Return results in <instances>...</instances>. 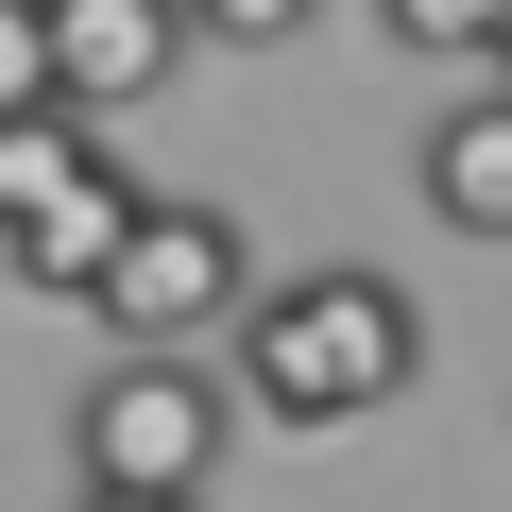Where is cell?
Wrapping results in <instances>:
<instances>
[{
  "label": "cell",
  "mask_w": 512,
  "mask_h": 512,
  "mask_svg": "<svg viewBox=\"0 0 512 512\" xmlns=\"http://www.w3.org/2000/svg\"><path fill=\"white\" fill-rule=\"evenodd\" d=\"M427 376V325L393 274H359V256H325V274H256V308L222 325V393L256 427H359Z\"/></svg>",
  "instance_id": "obj_1"
},
{
  "label": "cell",
  "mask_w": 512,
  "mask_h": 512,
  "mask_svg": "<svg viewBox=\"0 0 512 512\" xmlns=\"http://www.w3.org/2000/svg\"><path fill=\"white\" fill-rule=\"evenodd\" d=\"M103 342L120 359H205L239 308H256V239H239V205H137V239L103 256Z\"/></svg>",
  "instance_id": "obj_2"
},
{
  "label": "cell",
  "mask_w": 512,
  "mask_h": 512,
  "mask_svg": "<svg viewBox=\"0 0 512 512\" xmlns=\"http://www.w3.org/2000/svg\"><path fill=\"white\" fill-rule=\"evenodd\" d=\"M222 444H239V393H222L205 359H120V376H86V410H69L86 495H205Z\"/></svg>",
  "instance_id": "obj_3"
},
{
  "label": "cell",
  "mask_w": 512,
  "mask_h": 512,
  "mask_svg": "<svg viewBox=\"0 0 512 512\" xmlns=\"http://www.w3.org/2000/svg\"><path fill=\"white\" fill-rule=\"evenodd\" d=\"M35 18H52V103H69V120L154 103L171 52H188V0H35Z\"/></svg>",
  "instance_id": "obj_4"
},
{
  "label": "cell",
  "mask_w": 512,
  "mask_h": 512,
  "mask_svg": "<svg viewBox=\"0 0 512 512\" xmlns=\"http://www.w3.org/2000/svg\"><path fill=\"white\" fill-rule=\"evenodd\" d=\"M410 188H427V222H444V239L512 256V86L444 103V120H427V154H410Z\"/></svg>",
  "instance_id": "obj_5"
},
{
  "label": "cell",
  "mask_w": 512,
  "mask_h": 512,
  "mask_svg": "<svg viewBox=\"0 0 512 512\" xmlns=\"http://www.w3.org/2000/svg\"><path fill=\"white\" fill-rule=\"evenodd\" d=\"M137 205H154V188H137V171H120V154H86V171H69V188H52V205H35V222H18V274H35V291H69V308H86V291H103V256H120V239H137Z\"/></svg>",
  "instance_id": "obj_6"
},
{
  "label": "cell",
  "mask_w": 512,
  "mask_h": 512,
  "mask_svg": "<svg viewBox=\"0 0 512 512\" xmlns=\"http://www.w3.org/2000/svg\"><path fill=\"white\" fill-rule=\"evenodd\" d=\"M86 154H103V120H69V103H18V120H0V239H18Z\"/></svg>",
  "instance_id": "obj_7"
},
{
  "label": "cell",
  "mask_w": 512,
  "mask_h": 512,
  "mask_svg": "<svg viewBox=\"0 0 512 512\" xmlns=\"http://www.w3.org/2000/svg\"><path fill=\"white\" fill-rule=\"evenodd\" d=\"M495 18H512V0H376V35L410 69H495Z\"/></svg>",
  "instance_id": "obj_8"
},
{
  "label": "cell",
  "mask_w": 512,
  "mask_h": 512,
  "mask_svg": "<svg viewBox=\"0 0 512 512\" xmlns=\"http://www.w3.org/2000/svg\"><path fill=\"white\" fill-rule=\"evenodd\" d=\"M325 0H188V52H291Z\"/></svg>",
  "instance_id": "obj_9"
},
{
  "label": "cell",
  "mask_w": 512,
  "mask_h": 512,
  "mask_svg": "<svg viewBox=\"0 0 512 512\" xmlns=\"http://www.w3.org/2000/svg\"><path fill=\"white\" fill-rule=\"evenodd\" d=\"M18 103H52V18L0 0V120H18Z\"/></svg>",
  "instance_id": "obj_10"
},
{
  "label": "cell",
  "mask_w": 512,
  "mask_h": 512,
  "mask_svg": "<svg viewBox=\"0 0 512 512\" xmlns=\"http://www.w3.org/2000/svg\"><path fill=\"white\" fill-rule=\"evenodd\" d=\"M69 512H205V495H69Z\"/></svg>",
  "instance_id": "obj_11"
},
{
  "label": "cell",
  "mask_w": 512,
  "mask_h": 512,
  "mask_svg": "<svg viewBox=\"0 0 512 512\" xmlns=\"http://www.w3.org/2000/svg\"><path fill=\"white\" fill-rule=\"evenodd\" d=\"M495 86H512V18H495Z\"/></svg>",
  "instance_id": "obj_12"
}]
</instances>
